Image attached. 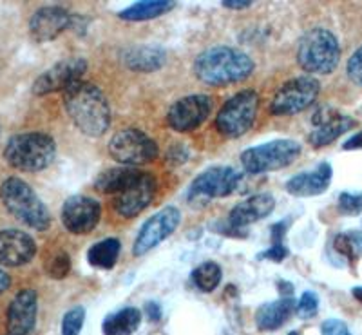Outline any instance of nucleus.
<instances>
[{
  "mask_svg": "<svg viewBox=\"0 0 362 335\" xmlns=\"http://www.w3.org/2000/svg\"><path fill=\"white\" fill-rule=\"evenodd\" d=\"M64 105L73 124L90 138L105 134L111 125V109L100 87L90 82H76L64 91Z\"/></svg>",
  "mask_w": 362,
  "mask_h": 335,
  "instance_id": "1",
  "label": "nucleus"
},
{
  "mask_svg": "<svg viewBox=\"0 0 362 335\" xmlns=\"http://www.w3.org/2000/svg\"><path fill=\"white\" fill-rule=\"evenodd\" d=\"M252 73L254 60L234 47H210L194 62V75L206 86H230L243 82Z\"/></svg>",
  "mask_w": 362,
  "mask_h": 335,
  "instance_id": "2",
  "label": "nucleus"
},
{
  "mask_svg": "<svg viewBox=\"0 0 362 335\" xmlns=\"http://www.w3.org/2000/svg\"><path fill=\"white\" fill-rule=\"evenodd\" d=\"M0 199L9 214L25 227L44 232L51 227V214L37 192L21 178L4 180L0 185Z\"/></svg>",
  "mask_w": 362,
  "mask_h": 335,
  "instance_id": "3",
  "label": "nucleus"
},
{
  "mask_svg": "<svg viewBox=\"0 0 362 335\" xmlns=\"http://www.w3.org/2000/svg\"><path fill=\"white\" fill-rule=\"evenodd\" d=\"M57 143L49 134L22 133L9 138L4 149L6 162L17 170L40 172L53 163Z\"/></svg>",
  "mask_w": 362,
  "mask_h": 335,
  "instance_id": "4",
  "label": "nucleus"
},
{
  "mask_svg": "<svg viewBox=\"0 0 362 335\" xmlns=\"http://www.w3.org/2000/svg\"><path fill=\"white\" fill-rule=\"evenodd\" d=\"M339 58H341L339 40L328 29H310L308 33L300 37L297 46V62L306 73L328 75L337 67Z\"/></svg>",
  "mask_w": 362,
  "mask_h": 335,
  "instance_id": "5",
  "label": "nucleus"
},
{
  "mask_svg": "<svg viewBox=\"0 0 362 335\" xmlns=\"http://www.w3.org/2000/svg\"><path fill=\"white\" fill-rule=\"evenodd\" d=\"M259 109V96L252 89L235 93L216 116V127L226 138H239L252 129Z\"/></svg>",
  "mask_w": 362,
  "mask_h": 335,
  "instance_id": "6",
  "label": "nucleus"
},
{
  "mask_svg": "<svg viewBox=\"0 0 362 335\" xmlns=\"http://www.w3.org/2000/svg\"><path fill=\"white\" fill-rule=\"evenodd\" d=\"M299 154L300 145L296 140H274L245 151L241 163L247 172L264 174L292 165Z\"/></svg>",
  "mask_w": 362,
  "mask_h": 335,
  "instance_id": "7",
  "label": "nucleus"
},
{
  "mask_svg": "<svg viewBox=\"0 0 362 335\" xmlns=\"http://www.w3.org/2000/svg\"><path fill=\"white\" fill-rule=\"evenodd\" d=\"M109 153L118 163L125 167L145 165L158 156V145L144 131L134 127L122 129L109 141Z\"/></svg>",
  "mask_w": 362,
  "mask_h": 335,
  "instance_id": "8",
  "label": "nucleus"
},
{
  "mask_svg": "<svg viewBox=\"0 0 362 335\" xmlns=\"http://www.w3.org/2000/svg\"><path fill=\"white\" fill-rule=\"evenodd\" d=\"M241 172L232 167H210L203 170L189 189V201L194 205H205L216 198H226L238 191Z\"/></svg>",
  "mask_w": 362,
  "mask_h": 335,
  "instance_id": "9",
  "label": "nucleus"
},
{
  "mask_svg": "<svg viewBox=\"0 0 362 335\" xmlns=\"http://www.w3.org/2000/svg\"><path fill=\"white\" fill-rule=\"evenodd\" d=\"M319 91H321L319 80L313 76H297V78L288 80L274 95L270 111L279 116L297 114L315 102Z\"/></svg>",
  "mask_w": 362,
  "mask_h": 335,
  "instance_id": "10",
  "label": "nucleus"
},
{
  "mask_svg": "<svg viewBox=\"0 0 362 335\" xmlns=\"http://www.w3.org/2000/svg\"><path fill=\"white\" fill-rule=\"evenodd\" d=\"M181 223V212L176 207H165L158 211L156 214L151 216L140 228L138 236H136L134 245H132V254L136 257L144 256L148 250L165 241L170 234H174Z\"/></svg>",
  "mask_w": 362,
  "mask_h": 335,
  "instance_id": "11",
  "label": "nucleus"
},
{
  "mask_svg": "<svg viewBox=\"0 0 362 335\" xmlns=\"http://www.w3.org/2000/svg\"><path fill=\"white\" fill-rule=\"evenodd\" d=\"M87 62L83 58H66L62 62L54 64L51 69L42 73L33 83V95L45 96L51 93L67 91L71 86L82 80L86 75Z\"/></svg>",
  "mask_w": 362,
  "mask_h": 335,
  "instance_id": "12",
  "label": "nucleus"
},
{
  "mask_svg": "<svg viewBox=\"0 0 362 335\" xmlns=\"http://www.w3.org/2000/svg\"><path fill=\"white\" fill-rule=\"evenodd\" d=\"M212 112V100L206 95H189L174 102L167 114V122L177 133L198 129Z\"/></svg>",
  "mask_w": 362,
  "mask_h": 335,
  "instance_id": "13",
  "label": "nucleus"
},
{
  "mask_svg": "<svg viewBox=\"0 0 362 335\" xmlns=\"http://www.w3.org/2000/svg\"><path fill=\"white\" fill-rule=\"evenodd\" d=\"M60 218L71 234H89L102 218V207L89 196H71L64 203Z\"/></svg>",
  "mask_w": 362,
  "mask_h": 335,
  "instance_id": "14",
  "label": "nucleus"
},
{
  "mask_svg": "<svg viewBox=\"0 0 362 335\" xmlns=\"http://www.w3.org/2000/svg\"><path fill=\"white\" fill-rule=\"evenodd\" d=\"M156 194V180L153 174L144 172L129 189L115 198L112 207L122 218H136L151 205Z\"/></svg>",
  "mask_w": 362,
  "mask_h": 335,
  "instance_id": "15",
  "label": "nucleus"
},
{
  "mask_svg": "<svg viewBox=\"0 0 362 335\" xmlns=\"http://www.w3.org/2000/svg\"><path fill=\"white\" fill-rule=\"evenodd\" d=\"M37 254V243L28 232L8 228L0 230V265L17 269L28 265Z\"/></svg>",
  "mask_w": 362,
  "mask_h": 335,
  "instance_id": "16",
  "label": "nucleus"
},
{
  "mask_svg": "<svg viewBox=\"0 0 362 335\" xmlns=\"http://www.w3.org/2000/svg\"><path fill=\"white\" fill-rule=\"evenodd\" d=\"M38 298L35 290H22L8 308V334L31 335L37 327Z\"/></svg>",
  "mask_w": 362,
  "mask_h": 335,
  "instance_id": "17",
  "label": "nucleus"
},
{
  "mask_svg": "<svg viewBox=\"0 0 362 335\" xmlns=\"http://www.w3.org/2000/svg\"><path fill=\"white\" fill-rule=\"evenodd\" d=\"M73 15L60 6H47L40 8L29 20V33L37 42H51L71 29Z\"/></svg>",
  "mask_w": 362,
  "mask_h": 335,
  "instance_id": "18",
  "label": "nucleus"
},
{
  "mask_svg": "<svg viewBox=\"0 0 362 335\" xmlns=\"http://www.w3.org/2000/svg\"><path fill=\"white\" fill-rule=\"evenodd\" d=\"M276 208V199L272 194H254L250 198H247L245 201L238 203L234 208L228 214V227L239 228L248 227L252 223H257V221L264 220L274 212Z\"/></svg>",
  "mask_w": 362,
  "mask_h": 335,
  "instance_id": "19",
  "label": "nucleus"
},
{
  "mask_svg": "<svg viewBox=\"0 0 362 335\" xmlns=\"http://www.w3.org/2000/svg\"><path fill=\"white\" fill-rule=\"evenodd\" d=\"M332 165L329 163H321L312 172L296 174L293 178L286 182V191L296 198H310V196H319L328 191L332 183Z\"/></svg>",
  "mask_w": 362,
  "mask_h": 335,
  "instance_id": "20",
  "label": "nucleus"
},
{
  "mask_svg": "<svg viewBox=\"0 0 362 335\" xmlns=\"http://www.w3.org/2000/svg\"><path fill=\"white\" fill-rule=\"evenodd\" d=\"M165 51L158 46H132L122 53L124 66L138 73H154L165 66Z\"/></svg>",
  "mask_w": 362,
  "mask_h": 335,
  "instance_id": "21",
  "label": "nucleus"
},
{
  "mask_svg": "<svg viewBox=\"0 0 362 335\" xmlns=\"http://www.w3.org/2000/svg\"><path fill=\"white\" fill-rule=\"evenodd\" d=\"M297 302L293 298H281L277 301L261 305L259 310L255 312V324L263 331H274L283 327L296 312Z\"/></svg>",
  "mask_w": 362,
  "mask_h": 335,
  "instance_id": "22",
  "label": "nucleus"
},
{
  "mask_svg": "<svg viewBox=\"0 0 362 335\" xmlns=\"http://www.w3.org/2000/svg\"><path fill=\"white\" fill-rule=\"evenodd\" d=\"M144 170H138L136 167H115L98 174L95 180V189L100 194H122L125 189L132 185L140 178Z\"/></svg>",
  "mask_w": 362,
  "mask_h": 335,
  "instance_id": "23",
  "label": "nucleus"
},
{
  "mask_svg": "<svg viewBox=\"0 0 362 335\" xmlns=\"http://www.w3.org/2000/svg\"><path fill=\"white\" fill-rule=\"evenodd\" d=\"M355 125H357V122H355L354 118L337 112V114H335L334 118H329L328 122L317 125L312 133H310L308 141L312 147L319 149V147H325V145H329L332 141H335L339 136L348 133L351 127H355Z\"/></svg>",
  "mask_w": 362,
  "mask_h": 335,
  "instance_id": "24",
  "label": "nucleus"
},
{
  "mask_svg": "<svg viewBox=\"0 0 362 335\" xmlns=\"http://www.w3.org/2000/svg\"><path fill=\"white\" fill-rule=\"evenodd\" d=\"M141 323V312L138 308H124L103 319V335H132Z\"/></svg>",
  "mask_w": 362,
  "mask_h": 335,
  "instance_id": "25",
  "label": "nucleus"
},
{
  "mask_svg": "<svg viewBox=\"0 0 362 335\" xmlns=\"http://www.w3.org/2000/svg\"><path fill=\"white\" fill-rule=\"evenodd\" d=\"M122 243L116 237H107L95 243L87 250V261L90 266L100 270H111L118 261Z\"/></svg>",
  "mask_w": 362,
  "mask_h": 335,
  "instance_id": "26",
  "label": "nucleus"
},
{
  "mask_svg": "<svg viewBox=\"0 0 362 335\" xmlns=\"http://www.w3.org/2000/svg\"><path fill=\"white\" fill-rule=\"evenodd\" d=\"M174 2L170 0H151V2H138V4L131 6V8L124 9L118 13V17L122 20L127 22H141V20H153V18L161 17L165 13H169L174 8Z\"/></svg>",
  "mask_w": 362,
  "mask_h": 335,
  "instance_id": "27",
  "label": "nucleus"
},
{
  "mask_svg": "<svg viewBox=\"0 0 362 335\" xmlns=\"http://www.w3.org/2000/svg\"><path fill=\"white\" fill-rule=\"evenodd\" d=\"M221 266L214 263V261L202 263V265L192 270V276H190L194 285L198 286L202 292H214L219 286V283H221Z\"/></svg>",
  "mask_w": 362,
  "mask_h": 335,
  "instance_id": "28",
  "label": "nucleus"
},
{
  "mask_svg": "<svg viewBox=\"0 0 362 335\" xmlns=\"http://www.w3.org/2000/svg\"><path fill=\"white\" fill-rule=\"evenodd\" d=\"M334 247L341 256L348 259H357L362 256V230L339 234L334 240Z\"/></svg>",
  "mask_w": 362,
  "mask_h": 335,
  "instance_id": "29",
  "label": "nucleus"
},
{
  "mask_svg": "<svg viewBox=\"0 0 362 335\" xmlns=\"http://www.w3.org/2000/svg\"><path fill=\"white\" fill-rule=\"evenodd\" d=\"M86 321V308L74 307L64 315L62 319V335H80Z\"/></svg>",
  "mask_w": 362,
  "mask_h": 335,
  "instance_id": "30",
  "label": "nucleus"
},
{
  "mask_svg": "<svg viewBox=\"0 0 362 335\" xmlns=\"http://www.w3.org/2000/svg\"><path fill=\"white\" fill-rule=\"evenodd\" d=\"M296 312L300 319H310L317 315V312H319V298H317L315 292H305L300 295V299L297 301Z\"/></svg>",
  "mask_w": 362,
  "mask_h": 335,
  "instance_id": "31",
  "label": "nucleus"
},
{
  "mask_svg": "<svg viewBox=\"0 0 362 335\" xmlns=\"http://www.w3.org/2000/svg\"><path fill=\"white\" fill-rule=\"evenodd\" d=\"M71 270V259L66 252H58L57 256L51 257L49 265H47V274L53 279L66 278Z\"/></svg>",
  "mask_w": 362,
  "mask_h": 335,
  "instance_id": "32",
  "label": "nucleus"
},
{
  "mask_svg": "<svg viewBox=\"0 0 362 335\" xmlns=\"http://www.w3.org/2000/svg\"><path fill=\"white\" fill-rule=\"evenodd\" d=\"M339 208L344 214L355 216L362 211V194H351V192H342L339 196Z\"/></svg>",
  "mask_w": 362,
  "mask_h": 335,
  "instance_id": "33",
  "label": "nucleus"
},
{
  "mask_svg": "<svg viewBox=\"0 0 362 335\" xmlns=\"http://www.w3.org/2000/svg\"><path fill=\"white\" fill-rule=\"evenodd\" d=\"M346 73H348L351 82L362 87V46L350 57L348 66H346Z\"/></svg>",
  "mask_w": 362,
  "mask_h": 335,
  "instance_id": "34",
  "label": "nucleus"
},
{
  "mask_svg": "<svg viewBox=\"0 0 362 335\" xmlns=\"http://www.w3.org/2000/svg\"><path fill=\"white\" fill-rule=\"evenodd\" d=\"M321 331L322 335H351L348 327H346V323H342L339 319H328V321H325L321 327Z\"/></svg>",
  "mask_w": 362,
  "mask_h": 335,
  "instance_id": "35",
  "label": "nucleus"
},
{
  "mask_svg": "<svg viewBox=\"0 0 362 335\" xmlns=\"http://www.w3.org/2000/svg\"><path fill=\"white\" fill-rule=\"evenodd\" d=\"M286 256H288V249H286L284 245H272L270 249L261 252L257 257H259V259H270L274 261V263H281Z\"/></svg>",
  "mask_w": 362,
  "mask_h": 335,
  "instance_id": "36",
  "label": "nucleus"
},
{
  "mask_svg": "<svg viewBox=\"0 0 362 335\" xmlns=\"http://www.w3.org/2000/svg\"><path fill=\"white\" fill-rule=\"evenodd\" d=\"M284 234H286V221L272 225V245H283Z\"/></svg>",
  "mask_w": 362,
  "mask_h": 335,
  "instance_id": "37",
  "label": "nucleus"
},
{
  "mask_svg": "<svg viewBox=\"0 0 362 335\" xmlns=\"http://www.w3.org/2000/svg\"><path fill=\"white\" fill-rule=\"evenodd\" d=\"M145 314H147L148 321L158 323V321L161 319V307L156 301H148L147 305H145Z\"/></svg>",
  "mask_w": 362,
  "mask_h": 335,
  "instance_id": "38",
  "label": "nucleus"
},
{
  "mask_svg": "<svg viewBox=\"0 0 362 335\" xmlns=\"http://www.w3.org/2000/svg\"><path fill=\"white\" fill-rule=\"evenodd\" d=\"M342 149H344V151L362 149V131H361V133L355 134V136H351L348 141H344V145H342Z\"/></svg>",
  "mask_w": 362,
  "mask_h": 335,
  "instance_id": "39",
  "label": "nucleus"
},
{
  "mask_svg": "<svg viewBox=\"0 0 362 335\" xmlns=\"http://www.w3.org/2000/svg\"><path fill=\"white\" fill-rule=\"evenodd\" d=\"M221 4L228 9H247L250 8L252 2L250 0H225Z\"/></svg>",
  "mask_w": 362,
  "mask_h": 335,
  "instance_id": "40",
  "label": "nucleus"
},
{
  "mask_svg": "<svg viewBox=\"0 0 362 335\" xmlns=\"http://www.w3.org/2000/svg\"><path fill=\"white\" fill-rule=\"evenodd\" d=\"M277 290H279L284 298H292L293 295V285L288 281H277Z\"/></svg>",
  "mask_w": 362,
  "mask_h": 335,
  "instance_id": "41",
  "label": "nucleus"
},
{
  "mask_svg": "<svg viewBox=\"0 0 362 335\" xmlns=\"http://www.w3.org/2000/svg\"><path fill=\"white\" fill-rule=\"evenodd\" d=\"M9 285H11V278H9L4 270H0V294H4L6 290L9 288Z\"/></svg>",
  "mask_w": 362,
  "mask_h": 335,
  "instance_id": "42",
  "label": "nucleus"
},
{
  "mask_svg": "<svg viewBox=\"0 0 362 335\" xmlns=\"http://www.w3.org/2000/svg\"><path fill=\"white\" fill-rule=\"evenodd\" d=\"M351 294H354V298L357 299V301L362 302V286H355V288L351 290Z\"/></svg>",
  "mask_w": 362,
  "mask_h": 335,
  "instance_id": "43",
  "label": "nucleus"
},
{
  "mask_svg": "<svg viewBox=\"0 0 362 335\" xmlns=\"http://www.w3.org/2000/svg\"><path fill=\"white\" fill-rule=\"evenodd\" d=\"M288 335H299V334H297V331H292V334H288Z\"/></svg>",
  "mask_w": 362,
  "mask_h": 335,
  "instance_id": "44",
  "label": "nucleus"
}]
</instances>
